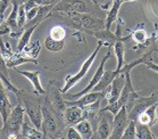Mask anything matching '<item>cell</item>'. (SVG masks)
<instances>
[{
	"label": "cell",
	"instance_id": "cell-1",
	"mask_svg": "<svg viewBox=\"0 0 158 139\" xmlns=\"http://www.w3.org/2000/svg\"><path fill=\"white\" fill-rule=\"evenodd\" d=\"M54 13H61L71 23L80 29L91 30V32L105 29L104 20L92 14H77V13H64V11H54Z\"/></svg>",
	"mask_w": 158,
	"mask_h": 139
},
{
	"label": "cell",
	"instance_id": "cell-2",
	"mask_svg": "<svg viewBox=\"0 0 158 139\" xmlns=\"http://www.w3.org/2000/svg\"><path fill=\"white\" fill-rule=\"evenodd\" d=\"M91 0H61L51 11L77 13V14H94L96 6Z\"/></svg>",
	"mask_w": 158,
	"mask_h": 139
},
{
	"label": "cell",
	"instance_id": "cell-3",
	"mask_svg": "<svg viewBox=\"0 0 158 139\" xmlns=\"http://www.w3.org/2000/svg\"><path fill=\"white\" fill-rule=\"evenodd\" d=\"M102 46H104V42L98 41V46L96 47V49L94 50V53L89 56V58H88V59H86V61L82 64V66H81V68L79 70V72H77L75 75H69V78L66 79V82H65L64 88H61V89L59 90L61 93H67V91H69L73 87L75 86V85H77V83H79V82L81 81L84 76H85L86 73L89 72L90 67H91V66H92V64H94V59H96L98 53H99V50H100V48Z\"/></svg>",
	"mask_w": 158,
	"mask_h": 139
},
{
	"label": "cell",
	"instance_id": "cell-4",
	"mask_svg": "<svg viewBox=\"0 0 158 139\" xmlns=\"http://www.w3.org/2000/svg\"><path fill=\"white\" fill-rule=\"evenodd\" d=\"M24 114H25V108H24L23 104H17L11 110L7 121L2 124V131L8 132L9 133V136H8L9 138L17 137V136L13 135V133L21 131L22 124L24 122Z\"/></svg>",
	"mask_w": 158,
	"mask_h": 139
},
{
	"label": "cell",
	"instance_id": "cell-5",
	"mask_svg": "<svg viewBox=\"0 0 158 139\" xmlns=\"http://www.w3.org/2000/svg\"><path fill=\"white\" fill-rule=\"evenodd\" d=\"M109 57H110V53H107L104 57H102L100 65L98 66L97 71L94 72L92 79L90 80V82L88 83V86H86L84 89L81 90V91H79V93H74V95H69V93H63V97H64V98H71V99H74V98H79V97L83 96V95H85V93H90V91H92V89L97 86L98 82L100 81L101 76H102V74H104V72H105V64H106V62L108 61V58Z\"/></svg>",
	"mask_w": 158,
	"mask_h": 139
},
{
	"label": "cell",
	"instance_id": "cell-6",
	"mask_svg": "<svg viewBox=\"0 0 158 139\" xmlns=\"http://www.w3.org/2000/svg\"><path fill=\"white\" fill-rule=\"evenodd\" d=\"M129 123V116H127V106L121 107V110L114 115L113 123H111V133L109 138H121L124 132V129Z\"/></svg>",
	"mask_w": 158,
	"mask_h": 139
},
{
	"label": "cell",
	"instance_id": "cell-7",
	"mask_svg": "<svg viewBox=\"0 0 158 139\" xmlns=\"http://www.w3.org/2000/svg\"><path fill=\"white\" fill-rule=\"evenodd\" d=\"M24 108L25 113L30 119V122L38 130L42 128V107L34 99H24Z\"/></svg>",
	"mask_w": 158,
	"mask_h": 139
},
{
	"label": "cell",
	"instance_id": "cell-8",
	"mask_svg": "<svg viewBox=\"0 0 158 139\" xmlns=\"http://www.w3.org/2000/svg\"><path fill=\"white\" fill-rule=\"evenodd\" d=\"M124 83H125V75H124V73L119 72L118 74L115 76V79L113 80L110 86L105 90V97L107 98L108 104L114 103L118 99L119 96H121V93H122L123 87H124Z\"/></svg>",
	"mask_w": 158,
	"mask_h": 139
},
{
	"label": "cell",
	"instance_id": "cell-9",
	"mask_svg": "<svg viewBox=\"0 0 158 139\" xmlns=\"http://www.w3.org/2000/svg\"><path fill=\"white\" fill-rule=\"evenodd\" d=\"M105 97V91H90V93L79 97L77 99H74L72 102L65 99V105L69 106V105H74V106H79L81 108H84L86 106H90L94 104L96 102H99Z\"/></svg>",
	"mask_w": 158,
	"mask_h": 139
},
{
	"label": "cell",
	"instance_id": "cell-10",
	"mask_svg": "<svg viewBox=\"0 0 158 139\" xmlns=\"http://www.w3.org/2000/svg\"><path fill=\"white\" fill-rule=\"evenodd\" d=\"M157 108H158V100L155 102L154 104H151L150 106H148L147 108L138 116L135 122L148 124L151 128V127L156 124V122H157Z\"/></svg>",
	"mask_w": 158,
	"mask_h": 139
},
{
	"label": "cell",
	"instance_id": "cell-11",
	"mask_svg": "<svg viewBox=\"0 0 158 139\" xmlns=\"http://www.w3.org/2000/svg\"><path fill=\"white\" fill-rule=\"evenodd\" d=\"M11 105L10 102L8 99L7 96V89L5 88L2 81L0 80V116H1V121H2V124L7 121L8 116L11 112Z\"/></svg>",
	"mask_w": 158,
	"mask_h": 139
},
{
	"label": "cell",
	"instance_id": "cell-12",
	"mask_svg": "<svg viewBox=\"0 0 158 139\" xmlns=\"http://www.w3.org/2000/svg\"><path fill=\"white\" fill-rule=\"evenodd\" d=\"M98 40V41H101L104 42V45L106 46H114V43L118 40H124V38H119V37L116 36V33H113L110 31V29H102V30H97V31H92L90 33Z\"/></svg>",
	"mask_w": 158,
	"mask_h": 139
},
{
	"label": "cell",
	"instance_id": "cell-13",
	"mask_svg": "<svg viewBox=\"0 0 158 139\" xmlns=\"http://www.w3.org/2000/svg\"><path fill=\"white\" fill-rule=\"evenodd\" d=\"M6 65H7V67H16L18 65H22V64H25V63H34V64H38V59L36 58H32V57H29V56H26L24 55L23 53H13L9 56L7 57L6 59H4Z\"/></svg>",
	"mask_w": 158,
	"mask_h": 139
},
{
	"label": "cell",
	"instance_id": "cell-14",
	"mask_svg": "<svg viewBox=\"0 0 158 139\" xmlns=\"http://www.w3.org/2000/svg\"><path fill=\"white\" fill-rule=\"evenodd\" d=\"M81 120H83L81 107L74 106V105L65 107V123L66 125H75Z\"/></svg>",
	"mask_w": 158,
	"mask_h": 139
},
{
	"label": "cell",
	"instance_id": "cell-15",
	"mask_svg": "<svg viewBox=\"0 0 158 139\" xmlns=\"http://www.w3.org/2000/svg\"><path fill=\"white\" fill-rule=\"evenodd\" d=\"M16 71H17L19 74L24 75V76L32 83L33 88H34V91H35L38 95H44V93H46V90H44V88H43L42 85H41V81H40L39 71H21V70H18V68H16Z\"/></svg>",
	"mask_w": 158,
	"mask_h": 139
},
{
	"label": "cell",
	"instance_id": "cell-16",
	"mask_svg": "<svg viewBox=\"0 0 158 139\" xmlns=\"http://www.w3.org/2000/svg\"><path fill=\"white\" fill-rule=\"evenodd\" d=\"M42 128L44 131L55 133L58 130V125L56 119L47 107H42Z\"/></svg>",
	"mask_w": 158,
	"mask_h": 139
},
{
	"label": "cell",
	"instance_id": "cell-17",
	"mask_svg": "<svg viewBox=\"0 0 158 139\" xmlns=\"http://www.w3.org/2000/svg\"><path fill=\"white\" fill-rule=\"evenodd\" d=\"M119 72L117 70H115V71H105L100 79V81L98 82L97 86L92 89V91H105L108 87L110 86V83L113 82V80L115 79V76Z\"/></svg>",
	"mask_w": 158,
	"mask_h": 139
},
{
	"label": "cell",
	"instance_id": "cell-18",
	"mask_svg": "<svg viewBox=\"0 0 158 139\" xmlns=\"http://www.w3.org/2000/svg\"><path fill=\"white\" fill-rule=\"evenodd\" d=\"M122 4H123L122 0H114V2L111 5L110 9H109V11L107 13L106 20H105V28H106V29H110V25L117 20L119 8H121Z\"/></svg>",
	"mask_w": 158,
	"mask_h": 139
},
{
	"label": "cell",
	"instance_id": "cell-19",
	"mask_svg": "<svg viewBox=\"0 0 158 139\" xmlns=\"http://www.w3.org/2000/svg\"><path fill=\"white\" fill-rule=\"evenodd\" d=\"M38 25L39 24L31 25L30 28H27L24 32L22 33L21 38H19V41H18V43H17V47H16V51H17V53H21L22 50L24 49V48L31 42V38H32L35 29L38 28Z\"/></svg>",
	"mask_w": 158,
	"mask_h": 139
},
{
	"label": "cell",
	"instance_id": "cell-20",
	"mask_svg": "<svg viewBox=\"0 0 158 139\" xmlns=\"http://www.w3.org/2000/svg\"><path fill=\"white\" fill-rule=\"evenodd\" d=\"M21 130H22V133H23V137H25V138L38 139V138H42V137H44V135H42L40 130H38L34 125L31 127L27 122H23Z\"/></svg>",
	"mask_w": 158,
	"mask_h": 139
},
{
	"label": "cell",
	"instance_id": "cell-21",
	"mask_svg": "<svg viewBox=\"0 0 158 139\" xmlns=\"http://www.w3.org/2000/svg\"><path fill=\"white\" fill-rule=\"evenodd\" d=\"M74 127L79 131V133L81 135L82 138H91L92 137V125L89 122V120L83 119L79 123H76Z\"/></svg>",
	"mask_w": 158,
	"mask_h": 139
},
{
	"label": "cell",
	"instance_id": "cell-22",
	"mask_svg": "<svg viewBox=\"0 0 158 139\" xmlns=\"http://www.w3.org/2000/svg\"><path fill=\"white\" fill-rule=\"evenodd\" d=\"M110 133H111V127L109 124V121L106 118L102 116L100 119V121H99V124H98V129H97L98 137L102 139H107L110 137Z\"/></svg>",
	"mask_w": 158,
	"mask_h": 139
},
{
	"label": "cell",
	"instance_id": "cell-23",
	"mask_svg": "<svg viewBox=\"0 0 158 139\" xmlns=\"http://www.w3.org/2000/svg\"><path fill=\"white\" fill-rule=\"evenodd\" d=\"M114 51H115L116 58H117V66L116 70L119 72V70L124 66V54H125V49H124V45H123L122 40H118L114 43Z\"/></svg>",
	"mask_w": 158,
	"mask_h": 139
},
{
	"label": "cell",
	"instance_id": "cell-24",
	"mask_svg": "<svg viewBox=\"0 0 158 139\" xmlns=\"http://www.w3.org/2000/svg\"><path fill=\"white\" fill-rule=\"evenodd\" d=\"M135 133H137V138L139 139H152L155 138V136L152 135V132L150 130V127L148 124H143V123H138L135 125Z\"/></svg>",
	"mask_w": 158,
	"mask_h": 139
},
{
	"label": "cell",
	"instance_id": "cell-25",
	"mask_svg": "<svg viewBox=\"0 0 158 139\" xmlns=\"http://www.w3.org/2000/svg\"><path fill=\"white\" fill-rule=\"evenodd\" d=\"M17 15H18V4L17 2H13V11H11L10 15L7 17V20L5 21L8 24V26L10 28L11 32H16L18 30Z\"/></svg>",
	"mask_w": 158,
	"mask_h": 139
},
{
	"label": "cell",
	"instance_id": "cell-26",
	"mask_svg": "<svg viewBox=\"0 0 158 139\" xmlns=\"http://www.w3.org/2000/svg\"><path fill=\"white\" fill-rule=\"evenodd\" d=\"M44 46L51 53H58L65 47V40H54L48 36L44 41Z\"/></svg>",
	"mask_w": 158,
	"mask_h": 139
},
{
	"label": "cell",
	"instance_id": "cell-27",
	"mask_svg": "<svg viewBox=\"0 0 158 139\" xmlns=\"http://www.w3.org/2000/svg\"><path fill=\"white\" fill-rule=\"evenodd\" d=\"M60 1L61 0H27L24 4V7L27 11L35 6H56Z\"/></svg>",
	"mask_w": 158,
	"mask_h": 139
},
{
	"label": "cell",
	"instance_id": "cell-28",
	"mask_svg": "<svg viewBox=\"0 0 158 139\" xmlns=\"http://www.w3.org/2000/svg\"><path fill=\"white\" fill-rule=\"evenodd\" d=\"M40 50H41V45H40L39 40H36L35 42H32V43L30 42L24 49L22 50L21 53H23L24 55L29 56V57L36 58L38 56H39Z\"/></svg>",
	"mask_w": 158,
	"mask_h": 139
},
{
	"label": "cell",
	"instance_id": "cell-29",
	"mask_svg": "<svg viewBox=\"0 0 158 139\" xmlns=\"http://www.w3.org/2000/svg\"><path fill=\"white\" fill-rule=\"evenodd\" d=\"M49 37L54 40H65L66 29L63 25H55L49 31Z\"/></svg>",
	"mask_w": 158,
	"mask_h": 139
},
{
	"label": "cell",
	"instance_id": "cell-30",
	"mask_svg": "<svg viewBox=\"0 0 158 139\" xmlns=\"http://www.w3.org/2000/svg\"><path fill=\"white\" fill-rule=\"evenodd\" d=\"M135 125L137 122L134 120H129V123L124 129V132L121 138L122 139H135L137 138V133H135Z\"/></svg>",
	"mask_w": 158,
	"mask_h": 139
},
{
	"label": "cell",
	"instance_id": "cell-31",
	"mask_svg": "<svg viewBox=\"0 0 158 139\" xmlns=\"http://www.w3.org/2000/svg\"><path fill=\"white\" fill-rule=\"evenodd\" d=\"M26 11L25 7H24V4L18 6V15H17V25H18V29H22L24 28L26 24Z\"/></svg>",
	"mask_w": 158,
	"mask_h": 139
},
{
	"label": "cell",
	"instance_id": "cell-32",
	"mask_svg": "<svg viewBox=\"0 0 158 139\" xmlns=\"http://www.w3.org/2000/svg\"><path fill=\"white\" fill-rule=\"evenodd\" d=\"M132 38H133V40L137 43H139V45H142V43L147 42V40H148L147 32H146L144 30H135V31H133Z\"/></svg>",
	"mask_w": 158,
	"mask_h": 139
},
{
	"label": "cell",
	"instance_id": "cell-33",
	"mask_svg": "<svg viewBox=\"0 0 158 139\" xmlns=\"http://www.w3.org/2000/svg\"><path fill=\"white\" fill-rule=\"evenodd\" d=\"M66 138L69 139H82L81 135L79 133V131L75 129L74 125H69L67 128V133H66Z\"/></svg>",
	"mask_w": 158,
	"mask_h": 139
},
{
	"label": "cell",
	"instance_id": "cell-34",
	"mask_svg": "<svg viewBox=\"0 0 158 139\" xmlns=\"http://www.w3.org/2000/svg\"><path fill=\"white\" fill-rule=\"evenodd\" d=\"M38 9H39V6H35V7L31 8L30 11H26V20L29 22L32 21L33 18L36 16V14H38Z\"/></svg>",
	"mask_w": 158,
	"mask_h": 139
},
{
	"label": "cell",
	"instance_id": "cell-35",
	"mask_svg": "<svg viewBox=\"0 0 158 139\" xmlns=\"http://www.w3.org/2000/svg\"><path fill=\"white\" fill-rule=\"evenodd\" d=\"M10 32H11L10 28H9L7 23L4 21L1 23V25H0V37L6 36V34H8V33H10Z\"/></svg>",
	"mask_w": 158,
	"mask_h": 139
},
{
	"label": "cell",
	"instance_id": "cell-36",
	"mask_svg": "<svg viewBox=\"0 0 158 139\" xmlns=\"http://www.w3.org/2000/svg\"><path fill=\"white\" fill-rule=\"evenodd\" d=\"M9 4H10V0H0V13L1 14H4L5 11L9 6Z\"/></svg>",
	"mask_w": 158,
	"mask_h": 139
},
{
	"label": "cell",
	"instance_id": "cell-37",
	"mask_svg": "<svg viewBox=\"0 0 158 139\" xmlns=\"http://www.w3.org/2000/svg\"><path fill=\"white\" fill-rule=\"evenodd\" d=\"M146 66H147L149 70H152V71H155L156 73H158V65L155 64V63H152V62H148L147 64H146Z\"/></svg>",
	"mask_w": 158,
	"mask_h": 139
},
{
	"label": "cell",
	"instance_id": "cell-38",
	"mask_svg": "<svg viewBox=\"0 0 158 139\" xmlns=\"http://www.w3.org/2000/svg\"><path fill=\"white\" fill-rule=\"evenodd\" d=\"M2 22H4V14H1V13H0V25H1Z\"/></svg>",
	"mask_w": 158,
	"mask_h": 139
},
{
	"label": "cell",
	"instance_id": "cell-39",
	"mask_svg": "<svg viewBox=\"0 0 158 139\" xmlns=\"http://www.w3.org/2000/svg\"><path fill=\"white\" fill-rule=\"evenodd\" d=\"M91 1H92V2H94V4H98V2H99V0H91Z\"/></svg>",
	"mask_w": 158,
	"mask_h": 139
},
{
	"label": "cell",
	"instance_id": "cell-40",
	"mask_svg": "<svg viewBox=\"0 0 158 139\" xmlns=\"http://www.w3.org/2000/svg\"><path fill=\"white\" fill-rule=\"evenodd\" d=\"M123 2H125V1H134V0H122Z\"/></svg>",
	"mask_w": 158,
	"mask_h": 139
},
{
	"label": "cell",
	"instance_id": "cell-41",
	"mask_svg": "<svg viewBox=\"0 0 158 139\" xmlns=\"http://www.w3.org/2000/svg\"><path fill=\"white\" fill-rule=\"evenodd\" d=\"M155 51H157V54H158V49H155Z\"/></svg>",
	"mask_w": 158,
	"mask_h": 139
}]
</instances>
